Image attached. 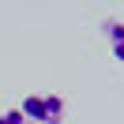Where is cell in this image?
Here are the masks:
<instances>
[{"instance_id":"cell-1","label":"cell","mask_w":124,"mask_h":124,"mask_svg":"<svg viewBox=\"0 0 124 124\" xmlns=\"http://www.w3.org/2000/svg\"><path fill=\"white\" fill-rule=\"evenodd\" d=\"M15 109L26 116V124H60L68 113V101L60 94H26Z\"/></svg>"},{"instance_id":"cell-2","label":"cell","mask_w":124,"mask_h":124,"mask_svg":"<svg viewBox=\"0 0 124 124\" xmlns=\"http://www.w3.org/2000/svg\"><path fill=\"white\" fill-rule=\"evenodd\" d=\"M101 30H105V38H109L113 56H116V60H124V19H105Z\"/></svg>"},{"instance_id":"cell-3","label":"cell","mask_w":124,"mask_h":124,"mask_svg":"<svg viewBox=\"0 0 124 124\" xmlns=\"http://www.w3.org/2000/svg\"><path fill=\"white\" fill-rule=\"evenodd\" d=\"M0 124H26V116L19 113V109H4V113H0Z\"/></svg>"}]
</instances>
